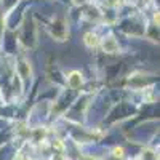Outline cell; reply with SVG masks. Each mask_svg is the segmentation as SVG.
Masks as SVG:
<instances>
[{
	"mask_svg": "<svg viewBox=\"0 0 160 160\" xmlns=\"http://www.w3.org/2000/svg\"><path fill=\"white\" fill-rule=\"evenodd\" d=\"M69 83H71V87H72V88L80 87V75H78L77 72H74V74L71 75V78H69Z\"/></svg>",
	"mask_w": 160,
	"mask_h": 160,
	"instance_id": "6da1fadb",
	"label": "cell"
},
{
	"mask_svg": "<svg viewBox=\"0 0 160 160\" xmlns=\"http://www.w3.org/2000/svg\"><path fill=\"white\" fill-rule=\"evenodd\" d=\"M85 42H87V45H93V47H95L96 43H98V40H96V37L95 35H91V34H87L85 35Z\"/></svg>",
	"mask_w": 160,
	"mask_h": 160,
	"instance_id": "7a4b0ae2",
	"label": "cell"
},
{
	"mask_svg": "<svg viewBox=\"0 0 160 160\" xmlns=\"http://www.w3.org/2000/svg\"><path fill=\"white\" fill-rule=\"evenodd\" d=\"M115 157H122V149H115Z\"/></svg>",
	"mask_w": 160,
	"mask_h": 160,
	"instance_id": "3957f363",
	"label": "cell"
},
{
	"mask_svg": "<svg viewBox=\"0 0 160 160\" xmlns=\"http://www.w3.org/2000/svg\"><path fill=\"white\" fill-rule=\"evenodd\" d=\"M26 160H28V158H26Z\"/></svg>",
	"mask_w": 160,
	"mask_h": 160,
	"instance_id": "277c9868",
	"label": "cell"
}]
</instances>
